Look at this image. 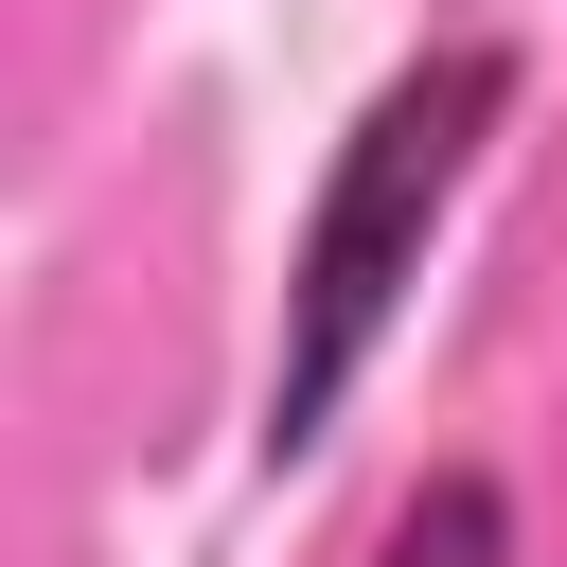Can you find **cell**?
<instances>
[{"mask_svg":"<svg viewBox=\"0 0 567 567\" xmlns=\"http://www.w3.org/2000/svg\"><path fill=\"white\" fill-rule=\"evenodd\" d=\"M514 89H532V71H514V35H425V53L337 124V159H319V195H301V248H284L266 390H248V461H266V478L337 443V408H354V372L390 354V319H408V284H425L443 213L478 195V159H496Z\"/></svg>","mask_w":567,"mask_h":567,"instance_id":"1","label":"cell"},{"mask_svg":"<svg viewBox=\"0 0 567 567\" xmlns=\"http://www.w3.org/2000/svg\"><path fill=\"white\" fill-rule=\"evenodd\" d=\"M372 567H514V478L496 461H425L408 514L372 532Z\"/></svg>","mask_w":567,"mask_h":567,"instance_id":"2","label":"cell"}]
</instances>
